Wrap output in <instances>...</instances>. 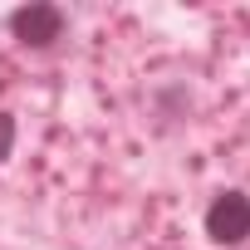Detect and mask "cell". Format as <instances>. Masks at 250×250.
Returning a JSON list of instances; mask_svg holds the SVG:
<instances>
[{
    "mask_svg": "<svg viewBox=\"0 0 250 250\" xmlns=\"http://www.w3.org/2000/svg\"><path fill=\"white\" fill-rule=\"evenodd\" d=\"M206 235L221 245H240L250 235V196L245 191H221L206 206Z\"/></svg>",
    "mask_w": 250,
    "mask_h": 250,
    "instance_id": "cell-1",
    "label": "cell"
},
{
    "mask_svg": "<svg viewBox=\"0 0 250 250\" xmlns=\"http://www.w3.org/2000/svg\"><path fill=\"white\" fill-rule=\"evenodd\" d=\"M10 30L25 40V44H54L59 35H64V10L59 5H20V10H10Z\"/></svg>",
    "mask_w": 250,
    "mask_h": 250,
    "instance_id": "cell-2",
    "label": "cell"
},
{
    "mask_svg": "<svg viewBox=\"0 0 250 250\" xmlns=\"http://www.w3.org/2000/svg\"><path fill=\"white\" fill-rule=\"evenodd\" d=\"M10 147H15V118H10V113H0V162L10 157Z\"/></svg>",
    "mask_w": 250,
    "mask_h": 250,
    "instance_id": "cell-3",
    "label": "cell"
}]
</instances>
